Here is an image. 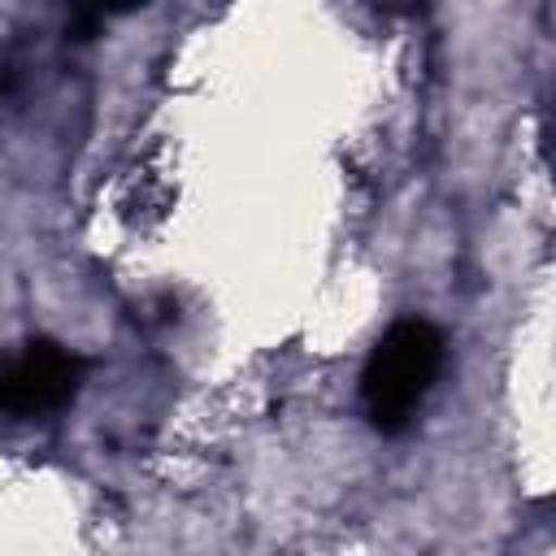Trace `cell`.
I'll use <instances>...</instances> for the list:
<instances>
[{
    "label": "cell",
    "instance_id": "6da1fadb",
    "mask_svg": "<svg viewBox=\"0 0 556 556\" xmlns=\"http://www.w3.org/2000/svg\"><path fill=\"white\" fill-rule=\"evenodd\" d=\"M439 369H443V334L421 317L395 321L374 343L361 369V404L369 426L382 434L404 430L417 417L421 400L430 395Z\"/></svg>",
    "mask_w": 556,
    "mask_h": 556
},
{
    "label": "cell",
    "instance_id": "7a4b0ae2",
    "mask_svg": "<svg viewBox=\"0 0 556 556\" xmlns=\"http://www.w3.org/2000/svg\"><path fill=\"white\" fill-rule=\"evenodd\" d=\"M83 361L61 343L35 339L0 356V417H48L78 395Z\"/></svg>",
    "mask_w": 556,
    "mask_h": 556
},
{
    "label": "cell",
    "instance_id": "3957f363",
    "mask_svg": "<svg viewBox=\"0 0 556 556\" xmlns=\"http://www.w3.org/2000/svg\"><path fill=\"white\" fill-rule=\"evenodd\" d=\"M78 4H87V9H96V13H122V9H135V4H143V0H78Z\"/></svg>",
    "mask_w": 556,
    "mask_h": 556
}]
</instances>
